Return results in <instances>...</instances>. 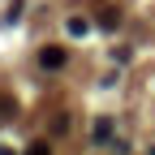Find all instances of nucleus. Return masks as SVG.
Segmentation results:
<instances>
[{"mask_svg":"<svg viewBox=\"0 0 155 155\" xmlns=\"http://www.w3.org/2000/svg\"><path fill=\"white\" fill-rule=\"evenodd\" d=\"M52 134H69V116H52Z\"/></svg>","mask_w":155,"mask_h":155,"instance_id":"nucleus-5","label":"nucleus"},{"mask_svg":"<svg viewBox=\"0 0 155 155\" xmlns=\"http://www.w3.org/2000/svg\"><path fill=\"white\" fill-rule=\"evenodd\" d=\"M112 138V121L104 116V121H95V142H108Z\"/></svg>","mask_w":155,"mask_h":155,"instance_id":"nucleus-2","label":"nucleus"},{"mask_svg":"<svg viewBox=\"0 0 155 155\" xmlns=\"http://www.w3.org/2000/svg\"><path fill=\"white\" fill-rule=\"evenodd\" d=\"M151 155H155V147H151Z\"/></svg>","mask_w":155,"mask_h":155,"instance_id":"nucleus-8","label":"nucleus"},{"mask_svg":"<svg viewBox=\"0 0 155 155\" xmlns=\"http://www.w3.org/2000/svg\"><path fill=\"white\" fill-rule=\"evenodd\" d=\"M99 26H104V30H116V26H121V17H116V13H112V9H108V13H104V17H99Z\"/></svg>","mask_w":155,"mask_h":155,"instance_id":"nucleus-4","label":"nucleus"},{"mask_svg":"<svg viewBox=\"0 0 155 155\" xmlns=\"http://www.w3.org/2000/svg\"><path fill=\"white\" fill-rule=\"evenodd\" d=\"M91 26H86V17H73V22H69V35H78V39H82Z\"/></svg>","mask_w":155,"mask_h":155,"instance_id":"nucleus-3","label":"nucleus"},{"mask_svg":"<svg viewBox=\"0 0 155 155\" xmlns=\"http://www.w3.org/2000/svg\"><path fill=\"white\" fill-rule=\"evenodd\" d=\"M26 155H52V147H48V142H35V147H30Z\"/></svg>","mask_w":155,"mask_h":155,"instance_id":"nucleus-6","label":"nucleus"},{"mask_svg":"<svg viewBox=\"0 0 155 155\" xmlns=\"http://www.w3.org/2000/svg\"><path fill=\"white\" fill-rule=\"evenodd\" d=\"M0 155H17V151H13V147H0Z\"/></svg>","mask_w":155,"mask_h":155,"instance_id":"nucleus-7","label":"nucleus"},{"mask_svg":"<svg viewBox=\"0 0 155 155\" xmlns=\"http://www.w3.org/2000/svg\"><path fill=\"white\" fill-rule=\"evenodd\" d=\"M65 61H69V52H65L61 43H48V48H39V65H43L48 73H56V69H65Z\"/></svg>","mask_w":155,"mask_h":155,"instance_id":"nucleus-1","label":"nucleus"}]
</instances>
